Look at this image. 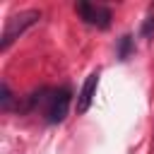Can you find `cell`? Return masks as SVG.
<instances>
[{
    "label": "cell",
    "mask_w": 154,
    "mask_h": 154,
    "mask_svg": "<svg viewBox=\"0 0 154 154\" xmlns=\"http://www.w3.org/2000/svg\"><path fill=\"white\" fill-rule=\"evenodd\" d=\"M116 53H118V60H128V58L135 53V38H132L130 34H123V36L118 38Z\"/></svg>",
    "instance_id": "obj_5"
},
{
    "label": "cell",
    "mask_w": 154,
    "mask_h": 154,
    "mask_svg": "<svg viewBox=\"0 0 154 154\" xmlns=\"http://www.w3.org/2000/svg\"><path fill=\"white\" fill-rule=\"evenodd\" d=\"M41 19V10H22L7 17L5 29H2V38H0V51H7L26 29H31L34 24H38Z\"/></svg>",
    "instance_id": "obj_2"
},
{
    "label": "cell",
    "mask_w": 154,
    "mask_h": 154,
    "mask_svg": "<svg viewBox=\"0 0 154 154\" xmlns=\"http://www.w3.org/2000/svg\"><path fill=\"white\" fill-rule=\"evenodd\" d=\"M140 36H142V38H147V41H149V38H154V14H152V17H147V19L142 22V26H140Z\"/></svg>",
    "instance_id": "obj_7"
},
{
    "label": "cell",
    "mask_w": 154,
    "mask_h": 154,
    "mask_svg": "<svg viewBox=\"0 0 154 154\" xmlns=\"http://www.w3.org/2000/svg\"><path fill=\"white\" fill-rule=\"evenodd\" d=\"M72 101V91L67 87H41L24 96V103L19 106L22 113H41L46 123H63L67 118Z\"/></svg>",
    "instance_id": "obj_1"
},
{
    "label": "cell",
    "mask_w": 154,
    "mask_h": 154,
    "mask_svg": "<svg viewBox=\"0 0 154 154\" xmlns=\"http://www.w3.org/2000/svg\"><path fill=\"white\" fill-rule=\"evenodd\" d=\"M12 103H14V94L10 91V84L2 82L0 84V108L2 111H12Z\"/></svg>",
    "instance_id": "obj_6"
},
{
    "label": "cell",
    "mask_w": 154,
    "mask_h": 154,
    "mask_svg": "<svg viewBox=\"0 0 154 154\" xmlns=\"http://www.w3.org/2000/svg\"><path fill=\"white\" fill-rule=\"evenodd\" d=\"M75 12L79 14V19L89 26H96V29H108L111 26V19H113V12L111 7L106 5H94V2H84L79 0L75 5Z\"/></svg>",
    "instance_id": "obj_3"
},
{
    "label": "cell",
    "mask_w": 154,
    "mask_h": 154,
    "mask_svg": "<svg viewBox=\"0 0 154 154\" xmlns=\"http://www.w3.org/2000/svg\"><path fill=\"white\" fill-rule=\"evenodd\" d=\"M96 87H99V70L89 72V77L84 79V84H82V89L77 94V113L79 116L89 111V106L94 101V94H96Z\"/></svg>",
    "instance_id": "obj_4"
}]
</instances>
